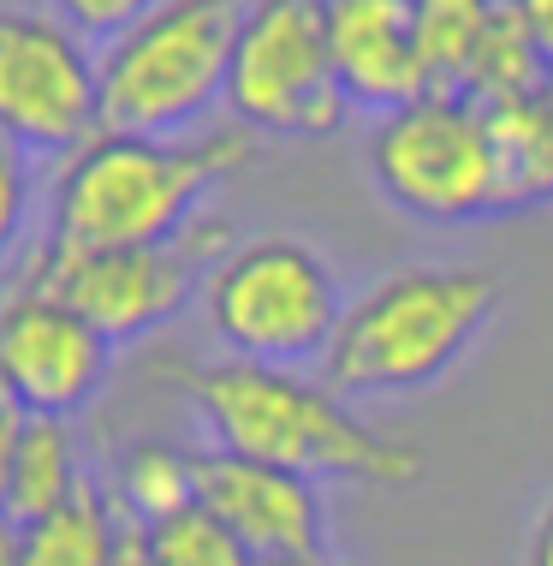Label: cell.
Returning <instances> with one entry per match:
<instances>
[{
  "instance_id": "obj_12",
  "label": "cell",
  "mask_w": 553,
  "mask_h": 566,
  "mask_svg": "<svg viewBox=\"0 0 553 566\" xmlns=\"http://www.w3.org/2000/svg\"><path fill=\"white\" fill-rule=\"evenodd\" d=\"M321 12H328L333 66H340L351 108H369L381 119L435 90L417 49L411 0H321Z\"/></svg>"
},
{
  "instance_id": "obj_19",
  "label": "cell",
  "mask_w": 553,
  "mask_h": 566,
  "mask_svg": "<svg viewBox=\"0 0 553 566\" xmlns=\"http://www.w3.org/2000/svg\"><path fill=\"white\" fill-rule=\"evenodd\" d=\"M30 203H36V156L12 132H0V263L19 251L30 227Z\"/></svg>"
},
{
  "instance_id": "obj_5",
  "label": "cell",
  "mask_w": 553,
  "mask_h": 566,
  "mask_svg": "<svg viewBox=\"0 0 553 566\" xmlns=\"http://www.w3.org/2000/svg\"><path fill=\"white\" fill-rule=\"evenodd\" d=\"M369 179L398 216L465 227L506 216V167L494 119L465 90H428L381 114L369 132Z\"/></svg>"
},
{
  "instance_id": "obj_21",
  "label": "cell",
  "mask_w": 553,
  "mask_h": 566,
  "mask_svg": "<svg viewBox=\"0 0 553 566\" xmlns=\"http://www.w3.org/2000/svg\"><path fill=\"white\" fill-rule=\"evenodd\" d=\"M19 436H24V411L12 400H0V513L12 495V459H19Z\"/></svg>"
},
{
  "instance_id": "obj_10",
  "label": "cell",
  "mask_w": 553,
  "mask_h": 566,
  "mask_svg": "<svg viewBox=\"0 0 553 566\" xmlns=\"http://www.w3.org/2000/svg\"><path fill=\"white\" fill-rule=\"evenodd\" d=\"M114 352L102 328L42 286L12 281L0 293V400L24 418H78L107 388Z\"/></svg>"
},
{
  "instance_id": "obj_25",
  "label": "cell",
  "mask_w": 553,
  "mask_h": 566,
  "mask_svg": "<svg viewBox=\"0 0 553 566\" xmlns=\"http://www.w3.org/2000/svg\"><path fill=\"white\" fill-rule=\"evenodd\" d=\"M530 566H553V501H547V513H542V531H535Z\"/></svg>"
},
{
  "instance_id": "obj_14",
  "label": "cell",
  "mask_w": 553,
  "mask_h": 566,
  "mask_svg": "<svg viewBox=\"0 0 553 566\" xmlns=\"http://www.w3.org/2000/svg\"><path fill=\"white\" fill-rule=\"evenodd\" d=\"M114 507L143 531L196 507V453L173 441H131L114 465Z\"/></svg>"
},
{
  "instance_id": "obj_22",
  "label": "cell",
  "mask_w": 553,
  "mask_h": 566,
  "mask_svg": "<svg viewBox=\"0 0 553 566\" xmlns=\"http://www.w3.org/2000/svg\"><path fill=\"white\" fill-rule=\"evenodd\" d=\"M506 7L518 12V24L530 30V42L542 49L547 72H553V0H506Z\"/></svg>"
},
{
  "instance_id": "obj_2",
  "label": "cell",
  "mask_w": 553,
  "mask_h": 566,
  "mask_svg": "<svg viewBox=\"0 0 553 566\" xmlns=\"http://www.w3.org/2000/svg\"><path fill=\"white\" fill-rule=\"evenodd\" d=\"M184 400L203 411L209 436L221 453L263 459V465L298 471V478H340V483H375V489H411L423 483V453L411 441L381 436L363 423L351 400L310 381L304 370H274L251 358H209L184 364L173 376Z\"/></svg>"
},
{
  "instance_id": "obj_7",
  "label": "cell",
  "mask_w": 553,
  "mask_h": 566,
  "mask_svg": "<svg viewBox=\"0 0 553 566\" xmlns=\"http://www.w3.org/2000/svg\"><path fill=\"white\" fill-rule=\"evenodd\" d=\"M238 239L221 216H196L179 239L131 244V251H42L36 244L19 286H42L114 346H137L191 311V298L209 286L214 263Z\"/></svg>"
},
{
  "instance_id": "obj_8",
  "label": "cell",
  "mask_w": 553,
  "mask_h": 566,
  "mask_svg": "<svg viewBox=\"0 0 553 566\" xmlns=\"http://www.w3.org/2000/svg\"><path fill=\"white\" fill-rule=\"evenodd\" d=\"M226 114L256 137H333L351 96L333 66L321 0H251L226 78Z\"/></svg>"
},
{
  "instance_id": "obj_1",
  "label": "cell",
  "mask_w": 553,
  "mask_h": 566,
  "mask_svg": "<svg viewBox=\"0 0 553 566\" xmlns=\"http://www.w3.org/2000/svg\"><path fill=\"white\" fill-rule=\"evenodd\" d=\"M256 161V132L209 126L191 137L96 132L72 149L49 191L42 251H131L167 244L203 216L209 191Z\"/></svg>"
},
{
  "instance_id": "obj_24",
  "label": "cell",
  "mask_w": 553,
  "mask_h": 566,
  "mask_svg": "<svg viewBox=\"0 0 553 566\" xmlns=\"http://www.w3.org/2000/svg\"><path fill=\"white\" fill-rule=\"evenodd\" d=\"M0 566H24V525L0 513Z\"/></svg>"
},
{
  "instance_id": "obj_4",
  "label": "cell",
  "mask_w": 553,
  "mask_h": 566,
  "mask_svg": "<svg viewBox=\"0 0 553 566\" xmlns=\"http://www.w3.org/2000/svg\"><path fill=\"white\" fill-rule=\"evenodd\" d=\"M251 0H161L102 49V132L191 137L226 102Z\"/></svg>"
},
{
  "instance_id": "obj_16",
  "label": "cell",
  "mask_w": 553,
  "mask_h": 566,
  "mask_svg": "<svg viewBox=\"0 0 553 566\" xmlns=\"http://www.w3.org/2000/svg\"><path fill=\"white\" fill-rule=\"evenodd\" d=\"M417 7V49L435 90H465L506 0H411Z\"/></svg>"
},
{
  "instance_id": "obj_17",
  "label": "cell",
  "mask_w": 553,
  "mask_h": 566,
  "mask_svg": "<svg viewBox=\"0 0 553 566\" xmlns=\"http://www.w3.org/2000/svg\"><path fill=\"white\" fill-rule=\"evenodd\" d=\"M547 78H553V72H547L542 49L530 42V30L518 24L512 7H500V19H494V30H488L482 54H476V66H470L465 96H476L482 108H512V102L542 96Z\"/></svg>"
},
{
  "instance_id": "obj_6",
  "label": "cell",
  "mask_w": 553,
  "mask_h": 566,
  "mask_svg": "<svg viewBox=\"0 0 553 566\" xmlns=\"http://www.w3.org/2000/svg\"><path fill=\"white\" fill-rule=\"evenodd\" d=\"M203 311L226 358L304 370V364L328 358L333 328L345 316V293L316 244L291 233H263V239H238L214 263L203 286Z\"/></svg>"
},
{
  "instance_id": "obj_15",
  "label": "cell",
  "mask_w": 553,
  "mask_h": 566,
  "mask_svg": "<svg viewBox=\"0 0 553 566\" xmlns=\"http://www.w3.org/2000/svg\"><path fill=\"white\" fill-rule=\"evenodd\" d=\"M119 531H126V518H119L114 495L89 483L66 513L24 525V566H119Z\"/></svg>"
},
{
  "instance_id": "obj_23",
  "label": "cell",
  "mask_w": 553,
  "mask_h": 566,
  "mask_svg": "<svg viewBox=\"0 0 553 566\" xmlns=\"http://www.w3.org/2000/svg\"><path fill=\"white\" fill-rule=\"evenodd\" d=\"M119 566H149V537H143V525H131V518H126V531H119Z\"/></svg>"
},
{
  "instance_id": "obj_3",
  "label": "cell",
  "mask_w": 553,
  "mask_h": 566,
  "mask_svg": "<svg viewBox=\"0 0 553 566\" xmlns=\"http://www.w3.org/2000/svg\"><path fill=\"white\" fill-rule=\"evenodd\" d=\"M500 304V281L470 263H411L345 298L321 381L340 400H387L440 381L476 346Z\"/></svg>"
},
{
  "instance_id": "obj_20",
  "label": "cell",
  "mask_w": 553,
  "mask_h": 566,
  "mask_svg": "<svg viewBox=\"0 0 553 566\" xmlns=\"http://www.w3.org/2000/svg\"><path fill=\"white\" fill-rule=\"evenodd\" d=\"M156 7H161V0H49L54 19H66L84 42H102V49L114 36H126L137 19H149Z\"/></svg>"
},
{
  "instance_id": "obj_13",
  "label": "cell",
  "mask_w": 553,
  "mask_h": 566,
  "mask_svg": "<svg viewBox=\"0 0 553 566\" xmlns=\"http://www.w3.org/2000/svg\"><path fill=\"white\" fill-rule=\"evenodd\" d=\"M84 489H89V471H84L78 423L72 418H24L7 513L19 518V525H42V518L66 513Z\"/></svg>"
},
{
  "instance_id": "obj_11",
  "label": "cell",
  "mask_w": 553,
  "mask_h": 566,
  "mask_svg": "<svg viewBox=\"0 0 553 566\" xmlns=\"http://www.w3.org/2000/svg\"><path fill=\"white\" fill-rule=\"evenodd\" d=\"M196 501L221 518L256 560H310L328 555V518L310 478L238 453H196Z\"/></svg>"
},
{
  "instance_id": "obj_18",
  "label": "cell",
  "mask_w": 553,
  "mask_h": 566,
  "mask_svg": "<svg viewBox=\"0 0 553 566\" xmlns=\"http://www.w3.org/2000/svg\"><path fill=\"white\" fill-rule=\"evenodd\" d=\"M143 537H149V566H263L203 501L149 525Z\"/></svg>"
},
{
  "instance_id": "obj_9",
  "label": "cell",
  "mask_w": 553,
  "mask_h": 566,
  "mask_svg": "<svg viewBox=\"0 0 553 566\" xmlns=\"http://www.w3.org/2000/svg\"><path fill=\"white\" fill-rule=\"evenodd\" d=\"M0 132L72 156L102 132V54L54 12L0 7Z\"/></svg>"
},
{
  "instance_id": "obj_26",
  "label": "cell",
  "mask_w": 553,
  "mask_h": 566,
  "mask_svg": "<svg viewBox=\"0 0 553 566\" xmlns=\"http://www.w3.org/2000/svg\"><path fill=\"white\" fill-rule=\"evenodd\" d=\"M263 566H333L328 555H310V560H263Z\"/></svg>"
}]
</instances>
